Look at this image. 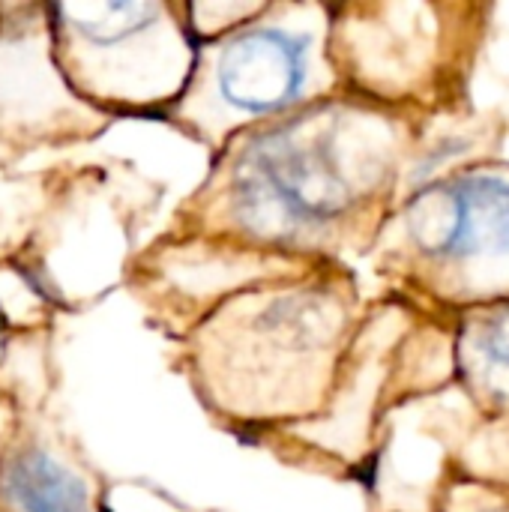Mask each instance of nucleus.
Masks as SVG:
<instances>
[{
	"instance_id": "obj_2",
	"label": "nucleus",
	"mask_w": 509,
	"mask_h": 512,
	"mask_svg": "<svg viewBox=\"0 0 509 512\" xmlns=\"http://www.w3.org/2000/svg\"><path fill=\"white\" fill-rule=\"evenodd\" d=\"M306 54L309 39L288 30L258 27L240 33L219 57V90L225 102L240 111H276L303 90Z\"/></svg>"
},
{
	"instance_id": "obj_6",
	"label": "nucleus",
	"mask_w": 509,
	"mask_h": 512,
	"mask_svg": "<svg viewBox=\"0 0 509 512\" xmlns=\"http://www.w3.org/2000/svg\"><path fill=\"white\" fill-rule=\"evenodd\" d=\"M480 348L495 366L509 369V306L489 318V324L480 333Z\"/></svg>"
},
{
	"instance_id": "obj_4",
	"label": "nucleus",
	"mask_w": 509,
	"mask_h": 512,
	"mask_svg": "<svg viewBox=\"0 0 509 512\" xmlns=\"http://www.w3.org/2000/svg\"><path fill=\"white\" fill-rule=\"evenodd\" d=\"M3 489L21 512H90L87 486L45 453H24L3 471Z\"/></svg>"
},
{
	"instance_id": "obj_1",
	"label": "nucleus",
	"mask_w": 509,
	"mask_h": 512,
	"mask_svg": "<svg viewBox=\"0 0 509 512\" xmlns=\"http://www.w3.org/2000/svg\"><path fill=\"white\" fill-rule=\"evenodd\" d=\"M348 183L333 144L303 123L267 132L234 168V207L261 237H288L342 213Z\"/></svg>"
},
{
	"instance_id": "obj_5",
	"label": "nucleus",
	"mask_w": 509,
	"mask_h": 512,
	"mask_svg": "<svg viewBox=\"0 0 509 512\" xmlns=\"http://www.w3.org/2000/svg\"><path fill=\"white\" fill-rule=\"evenodd\" d=\"M96 45H114L138 33L153 15V3H69L60 9Z\"/></svg>"
},
{
	"instance_id": "obj_3",
	"label": "nucleus",
	"mask_w": 509,
	"mask_h": 512,
	"mask_svg": "<svg viewBox=\"0 0 509 512\" xmlns=\"http://www.w3.org/2000/svg\"><path fill=\"white\" fill-rule=\"evenodd\" d=\"M450 237L444 255L465 258L509 252V183L501 177H465L447 186Z\"/></svg>"
}]
</instances>
